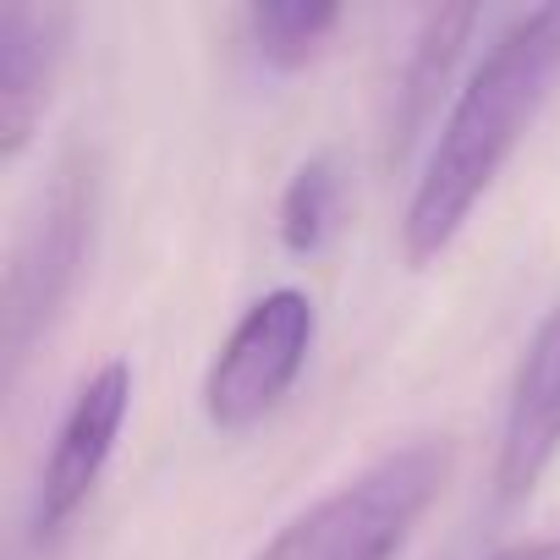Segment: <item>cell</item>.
Listing matches in <instances>:
<instances>
[{"label": "cell", "instance_id": "obj_10", "mask_svg": "<svg viewBox=\"0 0 560 560\" xmlns=\"http://www.w3.org/2000/svg\"><path fill=\"white\" fill-rule=\"evenodd\" d=\"M341 198H347L341 165H336L330 154L303 160V165L292 171L287 192H280V220H275L287 253H298V258L319 253V247L336 236V225H341Z\"/></svg>", "mask_w": 560, "mask_h": 560}, {"label": "cell", "instance_id": "obj_11", "mask_svg": "<svg viewBox=\"0 0 560 560\" xmlns=\"http://www.w3.org/2000/svg\"><path fill=\"white\" fill-rule=\"evenodd\" d=\"M489 560H560V538H527V544H505Z\"/></svg>", "mask_w": 560, "mask_h": 560}, {"label": "cell", "instance_id": "obj_1", "mask_svg": "<svg viewBox=\"0 0 560 560\" xmlns=\"http://www.w3.org/2000/svg\"><path fill=\"white\" fill-rule=\"evenodd\" d=\"M555 78H560V7H533L494 34V45L451 100V116L440 121V138L401 214L407 264H434L462 236L483 192L527 138L533 116L544 110Z\"/></svg>", "mask_w": 560, "mask_h": 560}, {"label": "cell", "instance_id": "obj_7", "mask_svg": "<svg viewBox=\"0 0 560 560\" xmlns=\"http://www.w3.org/2000/svg\"><path fill=\"white\" fill-rule=\"evenodd\" d=\"M560 456V308H549L516 363L511 401H505V429H500V462H494V489L505 505L527 500L549 462Z\"/></svg>", "mask_w": 560, "mask_h": 560}, {"label": "cell", "instance_id": "obj_5", "mask_svg": "<svg viewBox=\"0 0 560 560\" xmlns=\"http://www.w3.org/2000/svg\"><path fill=\"white\" fill-rule=\"evenodd\" d=\"M132 412V363H105L100 374H89L72 396V407L61 412V429L50 440V456L39 467V489H34V538L50 544L94 494L121 429Z\"/></svg>", "mask_w": 560, "mask_h": 560}, {"label": "cell", "instance_id": "obj_2", "mask_svg": "<svg viewBox=\"0 0 560 560\" xmlns=\"http://www.w3.org/2000/svg\"><path fill=\"white\" fill-rule=\"evenodd\" d=\"M94 220L100 160L89 149H67L7 253V280H0V374H7V390H18L34 352L61 325L94 253Z\"/></svg>", "mask_w": 560, "mask_h": 560}, {"label": "cell", "instance_id": "obj_9", "mask_svg": "<svg viewBox=\"0 0 560 560\" xmlns=\"http://www.w3.org/2000/svg\"><path fill=\"white\" fill-rule=\"evenodd\" d=\"M242 23L264 67L298 72L330 45V34L341 28V7H325V0H258V7L242 12Z\"/></svg>", "mask_w": 560, "mask_h": 560}, {"label": "cell", "instance_id": "obj_4", "mask_svg": "<svg viewBox=\"0 0 560 560\" xmlns=\"http://www.w3.org/2000/svg\"><path fill=\"white\" fill-rule=\"evenodd\" d=\"M314 336H319V308L308 292H298V287L264 292L231 325L225 347L214 352V363L203 374V418L220 434H242V429L264 423L287 401L298 374L308 369Z\"/></svg>", "mask_w": 560, "mask_h": 560}, {"label": "cell", "instance_id": "obj_8", "mask_svg": "<svg viewBox=\"0 0 560 560\" xmlns=\"http://www.w3.org/2000/svg\"><path fill=\"white\" fill-rule=\"evenodd\" d=\"M478 28V12L462 7V12H429L412 50H407V67H401V83H396V116H390V160H401L412 149V138L434 121V105L467 50Z\"/></svg>", "mask_w": 560, "mask_h": 560}, {"label": "cell", "instance_id": "obj_3", "mask_svg": "<svg viewBox=\"0 0 560 560\" xmlns=\"http://www.w3.org/2000/svg\"><path fill=\"white\" fill-rule=\"evenodd\" d=\"M451 440H412L314 500L253 560H390L451 478Z\"/></svg>", "mask_w": 560, "mask_h": 560}, {"label": "cell", "instance_id": "obj_6", "mask_svg": "<svg viewBox=\"0 0 560 560\" xmlns=\"http://www.w3.org/2000/svg\"><path fill=\"white\" fill-rule=\"evenodd\" d=\"M78 34L72 7H34L12 0L0 7V160L18 165L56 100Z\"/></svg>", "mask_w": 560, "mask_h": 560}]
</instances>
